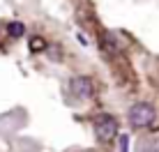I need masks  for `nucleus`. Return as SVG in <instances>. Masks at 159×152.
<instances>
[{"instance_id": "obj_1", "label": "nucleus", "mask_w": 159, "mask_h": 152, "mask_svg": "<svg viewBox=\"0 0 159 152\" xmlns=\"http://www.w3.org/2000/svg\"><path fill=\"white\" fill-rule=\"evenodd\" d=\"M92 129H95V136L102 141V143H106V141H113L118 134V120L113 115H108V113H99V115L95 118V122H92Z\"/></svg>"}, {"instance_id": "obj_2", "label": "nucleus", "mask_w": 159, "mask_h": 152, "mask_svg": "<svg viewBox=\"0 0 159 152\" xmlns=\"http://www.w3.org/2000/svg\"><path fill=\"white\" fill-rule=\"evenodd\" d=\"M155 122V106L145 104V101H139L129 108V124L136 129H143V127H150Z\"/></svg>"}, {"instance_id": "obj_3", "label": "nucleus", "mask_w": 159, "mask_h": 152, "mask_svg": "<svg viewBox=\"0 0 159 152\" xmlns=\"http://www.w3.org/2000/svg\"><path fill=\"white\" fill-rule=\"evenodd\" d=\"M69 90H72V95L76 99H88L92 95V90H95V85H92L90 76H74L72 83H69Z\"/></svg>"}, {"instance_id": "obj_4", "label": "nucleus", "mask_w": 159, "mask_h": 152, "mask_svg": "<svg viewBox=\"0 0 159 152\" xmlns=\"http://www.w3.org/2000/svg\"><path fill=\"white\" fill-rule=\"evenodd\" d=\"M139 152H159V134H150L139 141Z\"/></svg>"}, {"instance_id": "obj_5", "label": "nucleus", "mask_w": 159, "mask_h": 152, "mask_svg": "<svg viewBox=\"0 0 159 152\" xmlns=\"http://www.w3.org/2000/svg\"><path fill=\"white\" fill-rule=\"evenodd\" d=\"M7 32H9V37H14V39H19L21 35L25 32V25L21 23V21H12V23L7 25Z\"/></svg>"}, {"instance_id": "obj_6", "label": "nucleus", "mask_w": 159, "mask_h": 152, "mask_svg": "<svg viewBox=\"0 0 159 152\" xmlns=\"http://www.w3.org/2000/svg\"><path fill=\"white\" fill-rule=\"evenodd\" d=\"M44 48H46V42L42 39V37H32L30 39V51H44Z\"/></svg>"}]
</instances>
